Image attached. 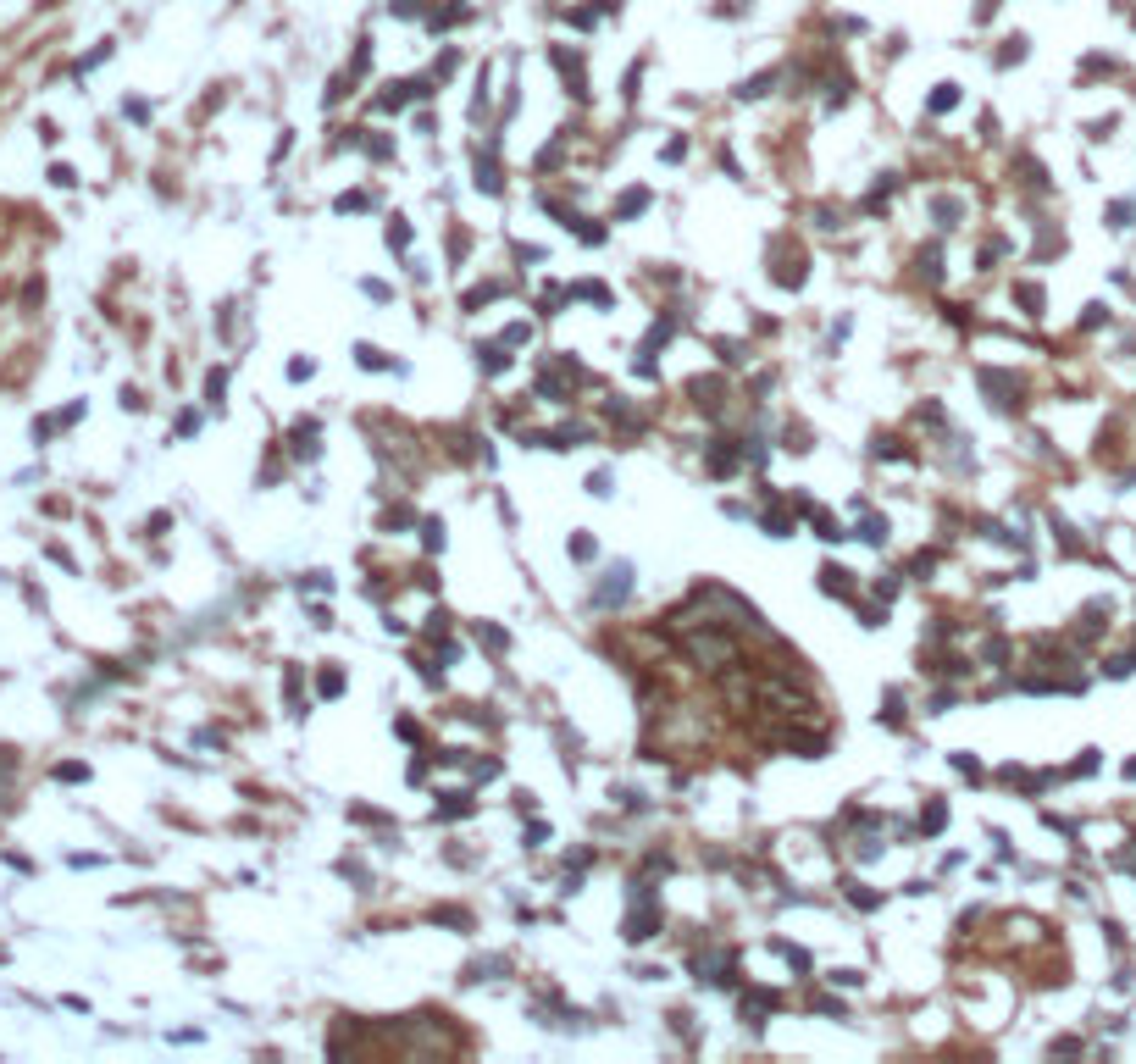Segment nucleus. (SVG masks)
<instances>
[{"label": "nucleus", "instance_id": "f257e3e1", "mask_svg": "<svg viewBox=\"0 0 1136 1064\" xmlns=\"http://www.w3.org/2000/svg\"><path fill=\"white\" fill-rule=\"evenodd\" d=\"M660 931V909H632L626 915V943H648Z\"/></svg>", "mask_w": 1136, "mask_h": 1064}, {"label": "nucleus", "instance_id": "f03ea898", "mask_svg": "<svg viewBox=\"0 0 1136 1064\" xmlns=\"http://www.w3.org/2000/svg\"><path fill=\"white\" fill-rule=\"evenodd\" d=\"M737 455H743V449H737V439H715V449H710V471H715V477H727V471L737 466Z\"/></svg>", "mask_w": 1136, "mask_h": 1064}, {"label": "nucleus", "instance_id": "7ed1b4c3", "mask_svg": "<svg viewBox=\"0 0 1136 1064\" xmlns=\"http://www.w3.org/2000/svg\"><path fill=\"white\" fill-rule=\"evenodd\" d=\"M821 588H826V594H837V598H854V572H843V566H826V572H821Z\"/></svg>", "mask_w": 1136, "mask_h": 1064}, {"label": "nucleus", "instance_id": "20e7f679", "mask_svg": "<svg viewBox=\"0 0 1136 1064\" xmlns=\"http://www.w3.org/2000/svg\"><path fill=\"white\" fill-rule=\"evenodd\" d=\"M626 594H632V572L616 566V582H604V588H599V604H621Z\"/></svg>", "mask_w": 1136, "mask_h": 1064}, {"label": "nucleus", "instance_id": "39448f33", "mask_svg": "<svg viewBox=\"0 0 1136 1064\" xmlns=\"http://www.w3.org/2000/svg\"><path fill=\"white\" fill-rule=\"evenodd\" d=\"M471 810H477V804H471V793H444V804H438L433 815H438V820H461V815H471Z\"/></svg>", "mask_w": 1136, "mask_h": 1064}, {"label": "nucleus", "instance_id": "423d86ee", "mask_svg": "<svg viewBox=\"0 0 1136 1064\" xmlns=\"http://www.w3.org/2000/svg\"><path fill=\"white\" fill-rule=\"evenodd\" d=\"M477 360H483L489 372H505V366H511V355H505V344H477Z\"/></svg>", "mask_w": 1136, "mask_h": 1064}, {"label": "nucleus", "instance_id": "0eeeda50", "mask_svg": "<svg viewBox=\"0 0 1136 1064\" xmlns=\"http://www.w3.org/2000/svg\"><path fill=\"white\" fill-rule=\"evenodd\" d=\"M294 455H316V421H300V427H294Z\"/></svg>", "mask_w": 1136, "mask_h": 1064}, {"label": "nucleus", "instance_id": "6e6552de", "mask_svg": "<svg viewBox=\"0 0 1136 1064\" xmlns=\"http://www.w3.org/2000/svg\"><path fill=\"white\" fill-rule=\"evenodd\" d=\"M477 189H489V195H499V167H493V155H489V161L477 155Z\"/></svg>", "mask_w": 1136, "mask_h": 1064}, {"label": "nucleus", "instance_id": "1a4fd4ad", "mask_svg": "<svg viewBox=\"0 0 1136 1064\" xmlns=\"http://www.w3.org/2000/svg\"><path fill=\"white\" fill-rule=\"evenodd\" d=\"M942 826H948V804H932V810L920 815V832H926V838H937Z\"/></svg>", "mask_w": 1136, "mask_h": 1064}, {"label": "nucleus", "instance_id": "9d476101", "mask_svg": "<svg viewBox=\"0 0 1136 1064\" xmlns=\"http://www.w3.org/2000/svg\"><path fill=\"white\" fill-rule=\"evenodd\" d=\"M859 538L865 544H887V516H870L865 527H859Z\"/></svg>", "mask_w": 1136, "mask_h": 1064}, {"label": "nucleus", "instance_id": "9b49d317", "mask_svg": "<svg viewBox=\"0 0 1136 1064\" xmlns=\"http://www.w3.org/2000/svg\"><path fill=\"white\" fill-rule=\"evenodd\" d=\"M644 205H648V189H632V195H626L621 205H616V217H638Z\"/></svg>", "mask_w": 1136, "mask_h": 1064}, {"label": "nucleus", "instance_id": "f8f14e48", "mask_svg": "<svg viewBox=\"0 0 1136 1064\" xmlns=\"http://www.w3.org/2000/svg\"><path fill=\"white\" fill-rule=\"evenodd\" d=\"M765 532H771V538H787V532H793V516H787V510H771V516H765Z\"/></svg>", "mask_w": 1136, "mask_h": 1064}, {"label": "nucleus", "instance_id": "ddd939ff", "mask_svg": "<svg viewBox=\"0 0 1136 1064\" xmlns=\"http://www.w3.org/2000/svg\"><path fill=\"white\" fill-rule=\"evenodd\" d=\"M959 106V89L954 84H937V94H932V111H954Z\"/></svg>", "mask_w": 1136, "mask_h": 1064}, {"label": "nucleus", "instance_id": "4468645a", "mask_svg": "<svg viewBox=\"0 0 1136 1064\" xmlns=\"http://www.w3.org/2000/svg\"><path fill=\"white\" fill-rule=\"evenodd\" d=\"M422 544H427V549H444V521H433V516H427V521H422Z\"/></svg>", "mask_w": 1136, "mask_h": 1064}, {"label": "nucleus", "instance_id": "2eb2a0df", "mask_svg": "<svg viewBox=\"0 0 1136 1064\" xmlns=\"http://www.w3.org/2000/svg\"><path fill=\"white\" fill-rule=\"evenodd\" d=\"M771 84H777V78H771V72H759V78H749V84L737 89V94H743V100H759V94H765Z\"/></svg>", "mask_w": 1136, "mask_h": 1064}, {"label": "nucleus", "instance_id": "dca6fc26", "mask_svg": "<svg viewBox=\"0 0 1136 1064\" xmlns=\"http://www.w3.org/2000/svg\"><path fill=\"white\" fill-rule=\"evenodd\" d=\"M1015 294H1020V306H1025V310H1031V316H1043V288H1031V283H1020V288H1015Z\"/></svg>", "mask_w": 1136, "mask_h": 1064}, {"label": "nucleus", "instance_id": "f3484780", "mask_svg": "<svg viewBox=\"0 0 1136 1064\" xmlns=\"http://www.w3.org/2000/svg\"><path fill=\"white\" fill-rule=\"evenodd\" d=\"M920 278H926V283H937V278H942V255H937V250H926V255H920Z\"/></svg>", "mask_w": 1136, "mask_h": 1064}, {"label": "nucleus", "instance_id": "a211bd4d", "mask_svg": "<svg viewBox=\"0 0 1136 1064\" xmlns=\"http://www.w3.org/2000/svg\"><path fill=\"white\" fill-rule=\"evenodd\" d=\"M56 782H90V765L67 759V765H56Z\"/></svg>", "mask_w": 1136, "mask_h": 1064}, {"label": "nucleus", "instance_id": "6ab92c4d", "mask_svg": "<svg viewBox=\"0 0 1136 1064\" xmlns=\"http://www.w3.org/2000/svg\"><path fill=\"white\" fill-rule=\"evenodd\" d=\"M848 898H854V904H859V909H876V904H882V898H876V892H870V887H859V882H848Z\"/></svg>", "mask_w": 1136, "mask_h": 1064}, {"label": "nucleus", "instance_id": "aec40b11", "mask_svg": "<svg viewBox=\"0 0 1136 1064\" xmlns=\"http://www.w3.org/2000/svg\"><path fill=\"white\" fill-rule=\"evenodd\" d=\"M1092 771H1097V749H1087L1075 765H1070V776H1092Z\"/></svg>", "mask_w": 1136, "mask_h": 1064}, {"label": "nucleus", "instance_id": "412c9836", "mask_svg": "<svg viewBox=\"0 0 1136 1064\" xmlns=\"http://www.w3.org/2000/svg\"><path fill=\"white\" fill-rule=\"evenodd\" d=\"M356 355H360V366H372V372H383V366H388V360H383V355H378V350H372V344H360V350H356Z\"/></svg>", "mask_w": 1136, "mask_h": 1064}, {"label": "nucleus", "instance_id": "4be33fe9", "mask_svg": "<svg viewBox=\"0 0 1136 1064\" xmlns=\"http://www.w3.org/2000/svg\"><path fill=\"white\" fill-rule=\"evenodd\" d=\"M333 693H344V677H338V671H322V699H333Z\"/></svg>", "mask_w": 1136, "mask_h": 1064}, {"label": "nucleus", "instance_id": "5701e85b", "mask_svg": "<svg viewBox=\"0 0 1136 1064\" xmlns=\"http://www.w3.org/2000/svg\"><path fill=\"white\" fill-rule=\"evenodd\" d=\"M477 638L489 643V649H505V643H511V638H505V632H499V626H477Z\"/></svg>", "mask_w": 1136, "mask_h": 1064}, {"label": "nucleus", "instance_id": "b1692460", "mask_svg": "<svg viewBox=\"0 0 1136 1064\" xmlns=\"http://www.w3.org/2000/svg\"><path fill=\"white\" fill-rule=\"evenodd\" d=\"M388 244H400V250H405V244H410V227H405V222H400V217H394V222H388Z\"/></svg>", "mask_w": 1136, "mask_h": 1064}, {"label": "nucleus", "instance_id": "393cba45", "mask_svg": "<svg viewBox=\"0 0 1136 1064\" xmlns=\"http://www.w3.org/2000/svg\"><path fill=\"white\" fill-rule=\"evenodd\" d=\"M223 388H227V377H223V372H211V377H205V394H211V405L223 399Z\"/></svg>", "mask_w": 1136, "mask_h": 1064}, {"label": "nucleus", "instance_id": "a878e982", "mask_svg": "<svg viewBox=\"0 0 1136 1064\" xmlns=\"http://www.w3.org/2000/svg\"><path fill=\"white\" fill-rule=\"evenodd\" d=\"M571 560H594V538H571Z\"/></svg>", "mask_w": 1136, "mask_h": 1064}, {"label": "nucleus", "instance_id": "bb28decb", "mask_svg": "<svg viewBox=\"0 0 1136 1064\" xmlns=\"http://www.w3.org/2000/svg\"><path fill=\"white\" fill-rule=\"evenodd\" d=\"M50 183H62V189H72V183H78V173H72V167H50Z\"/></svg>", "mask_w": 1136, "mask_h": 1064}, {"label": "nucleus", "instance_id": "cd10ccee", "mask_svg": "<svg viewBox=\"0 0 1136 1064\" xmlns=\"http://www.w3.org/2000/svg\"><path fill=\"white\" fill-rule=\"evenodd\" d=\"M588 493H599V499H604V493H610V471H594V477H588Z\"/></svg>", "mask_w": 1136, "mask_h": 1064}, {"label": "nucleus", "instance_id": "c85d7f7f", "mask_svg": "<svg viewBox=\"0 0 1136 1064\" xmlns=\"http://www.w3.org/2000/svg\"><path fill=\"white\" fill-rule=\"evenodd\" d=\"M338 211H366V195H338Z\"/></svg>", "mask_w": 1136, "mask_h": 1064}]
</instances>
